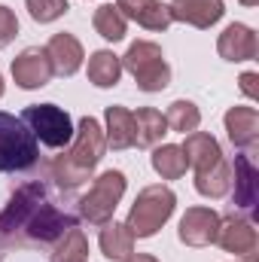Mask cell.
Segmentation results:
<instances>
[{
    "mask_svg": "<svg viewBox=\"0 0 259 262\" xmlns=\"http://www.w3.org/2000/svg\"><path fill=\"white\" fill-rule=\"evenodd\" d=\"M180 149H183L189 168H195V174H204V171H210L213 165H220V162L226 159L220 140H217L213 134H207V131H192V134H186V140H183Z\"/></svg>",
    "mask_w": 259,
    "mask_h": 262,
    "instance_id": "obj_15",
    "label": "cell"
},
{
    "mask_svg": "<svg viewBox=\"0 0 259 262\" xmlns=\"http://www.w3.org/2000/svg\"><path fill=\"white\" fill-rule=\"evenodd\" d=\"M104 149H107V140H104L101 122L95 116H82L76 131H73L70 146L61 156H55L52 165H49V174H52L55 186L58 189H76L85 180H92L98 162L104 159Z\"/></svg>",
    "mask_w": 259,
    "mask_h": 262,
    "instance_id": "obj_2",
    "label": "cell"
},
{
    "mask_svg": "<svg viewBox=\"0 0 259 262\" xmlns=\"http://www.w3.org/2000/svg\"><path fill=\"white\" fill-rule=\"evenodd\" d=\"M174 207H177V195H174L171 186H165V183L146 186V189H140L137 198H134L125 226H128V232L134 238H153L171 220Z\"/></svg>",
    "mask_w": 259,
    "mask_h": 262,
    "instance_id": "obj_3",
    "label": "cell"
},
{
    "mask_svg": "<svg viewBox=\"0 0 259 262\" xmlns=\"http://www.w3.org/2000/svg\"><path fill=\"white\" fill-rule=\"evenodd\" d=\"M226 134L229 140L241 149V152H250L259 140V113L256 107H229L226 113Z\"/></svg>",
    "mask_w": 259,
    "mask_h": 262,
    "instance_id": "obj_16",
    "label": "cell"
},
{
    "mask_svg": "<svg viewBox=\"0 0 259 262\" xmlns=\"http://www.w3.org/2000/svg\"><path fill=\"white\" fill-rule=\"evenodd\" d=\"M12 82L25 92H34V89H43L49 85V79L55 76L52 73V61H49V52L40 49V46H28L25 52H18L12 58Z\"/></svg>",
    "mask_w": 259,
    "mask_h": 262,
    "instance_id": "obj_9",
    "label": "cell"
},
{
    "mask_svg": "<svg viewBox=\"0 0 259 262\" xmlns=\"http://www.w3.org/2000/svg\"><path fill=\"white\" fill-rule=\"evenodd\" d=\"M119 76H122L119 55H113L110 49H98V52L89 55V82L92 85L113 89V85H119Z\"/></svg>",
    "mask_w": 259,
    "mask_h": 262,
    "instance_id": "obj_21",
    "label": "cell"
},
{
    "mask_svg": "<svg viewBox=\"0 0 259 262\" xmlns=\"http://www.w3.org/2000/svg\"><path fill=\"white\" fill-rule=\"evenodd\" d=\"M195 189H198V195H204V198L229 195V189H232V165L223 159V162L213 165L210 171L195 174Z\"/></svg>",
    "mask_w": 259,
    "mask_h": 262,
    "instance_id": "obj_24",
    "label": "cell"
},
{
    "mask_svg": "<svg viewBox=\"0 0 259 262\" xmlns=\"http://www.w3.org/2000/svg\"><path fill=\"white\" fill-rule=\"evenodd\" d=\"M168 9H171V18L174 21L192 25L198 31L213 28L226 15V3L223 0H174Z\"/></svg>",
    "mask_w": 259,
    "mask_h": 262,
    "instance_id": "obj_13",
    "label": "cell"
},
{
    "mask_svg": "<svg viewBox=\"0 0 259 262\" xmlns=\"http://www.w3.org/2000/svg\"><path fill=\"white\" fill-rule=\"evenodd\" d=\"M232 186H235V207L238 210H250L256 213V201H259V171L253 165L250 152H238L232 162Z\"/></svg>",
    "mask_w": 259,
    "mask_h": 262,
    "instance_id": "obj_11",
    "label": "cell"
},
{
    "mask_svg": "<svg viewBox=\"0 0 259 262\" xmlns=\"http://www.w3.org/2000/svg\"><path fill=\"white\" fill-rule=\"evenodd\" d=\"M256 73H253V70H250V73H241V79H238V82H241V92H244V95H247V98H250V101H256L259 98V92H256Z\"/></svg>",
    "mask_w": 259,
    "mask_h": 262,
    "instance_id": "obj_29",
    "label": "cell"
},
{
    "mask_svg": "<svg viewBox=\"0 0 259 262\" xmlns=\"http://www.w3.org/2000/svg\"><path fill=\"white\" fill-rule=\"evenodd\" d=\"M73 226L76 213L61 207L55 189L49 183L31 180L18 186L0 210V250H52Z\"/></svg>",
    "mask_w": 259,
    "mask_h": 262,
    "instance_id": "obj_1",
    "label": "cell"
},
{
    "mask_svg": "<svg viewBox=\"0 0 259 262\" xmlns=\"http://www.w3.org/2000/svg\"><path fill=\"white\" fill-rule=\"evenodd\" d=\"M92 25H95V31H98L107 43H119V40H125V34H128V18H125L113 3L98 6Z\"/></svg>",
    "mask_w": 259,
    "mask_h": 262,
    "instance_id": "obj_23",
    "label": "cell"
},
{
    "mask_svg": "<svg viewBox=\"0 0 259 262\" xmlns=\"http://www.w3.org/2000/svg\"><path fill=\"white\" fill-rule=\"evenodd\" d=\"M98 244H101V253L110 262H125L134 253V235L128 232L125 223H104L101 226V235H98Z\"/></svg>",
    "mask_w": 259,
    "mask_h": 262,
    "instance_id": "obj_20",
    "label": "cell"
},
{
    "mask_svg": "<svg viewBox=\"0 0 259 262\" xmlns=\"http://www.w3.org/2000/svg\"><path fill=\"white\" fill-rule=\"evenodd\" d=\"M217 244L226 253H235L244 262H256L259 259V238L256 229L250 220L244 216H220V232H217Z\"/></svg>",
    "mask_w": 259,
    "mask_h": 262,
    "instance_id": "obj_8",
    "label": "cell"
},
{
    "mask_svg": "<svg viewBox=\"0 0 259 262\" xmlns=\"http://www.w3.org/2000/svg\"><path fill=\"white\" fill-rule=\"evenodd\" d=\"M125 186H128L125 174L122 171H113V168L104 171L101 177H95L92 186H89V192L76 201L79 220H85L89 226L110 223L113 213H116V207H119V201H122V195H125Z\"/></svg>",
    "mask_w": 259,
    "mask_h": 262,
    "instance_id": "obj_6",
    "label": "cell"
},
{
    "mask_svg": "<svg viewBox=\"0 0 259 262\" xmlns=\"http://www.w3.org/2000/svg\"><path fill=\"white\" fill-rule=\"evenodd\" d=\"M134 116V146L140 149H153L162 143V137L168 134V122L165 113H159L156 107H140Z\"/></svg>",
    "mask_w": 259,
    "mask_h": 262,
    "instance_id": "obj_19",
    "label": "cell"
},
{
    "mask_svg": "<svg viewBox=\"0 0 259 262\" xmlns=\"http://www.w3.org/2000/svg\"><path fill=\"white\" fill-rule=\"evenodd\" d=\"M217 232H220V213L213 207H186V213L180 216V229H177L186 247L217 244Z\"/></svg>",
    "mask_w": 259,
    "mask_h": 262,
    "instance_id": "obj_10",
    "label": "cell"
},
{
    "mask_svg": "<svg viewBox=\"0 0 259 262\" xmlns=\"http://www.w3.org/2000/svg\"><path fill=\"white\" fill-rule=\"evenodd\" d=\"M40 159L37 137L21 122V116L0 110V174H15L34 168Z\"/></svg>",
    "mask_w": 259,
    "mask_h": 262,
    "instance_id": "obj_4",
    "label": "cell"
},
{
    "mask_svg": "<svg viewBox=\"0 0 259 262\" xmlns=\"http://www.w3.org/2000/svg\"><path fill=\"white\" fill-rule=\"evenodd\" d=\"M149 162H153V171L162 180H180L186 174V168H189V162H186V156H183V149L177 143H159V146H153Z\"/></svg>",
    "mask_w": 259,
    "mask_h": 262,
    "instance_id": "obj_22",
    "label": "cell"
},
{
    "mask_svg": "<svg viewBox=\"0 0 259 262\" xmlns=\"http://www.w3.org/2000/svg\"><path fill=\"white\" fill-rule=\"evenodd\" d=\"M165 122H168V128L177 131V134H192L198 131L201 125V110L195 107L192 101H174L171 107H168V113H165Z\"/></svg>",
    "mask_w": 259,
    "mask_h": 262,
    "instance_id": "obj_26",
    "label": "cell"
},
{
    "mask_svg": "<svg viewBox=\"0 0 259 262\" xmlns=\"http://www.w3.org/2000/svg\"><path fill=\"white\" fill-rule=\"evenodd\" d=\"M125 262H159V259H156V256H149V253H131Z\"/></svg>",
    "mask_w": 259,
    "mask_h": 262,
    "instance_id": "obj_30",
    "label": "cell"
},
{
    "mask_svg": "<svg viewBox=\"0 0 259 262\" xmlns=\"http://www.w3.org/2000/svg\"><path fill=\"white\" fill-rule=\"evenodd\" d=\"M113 6H116L125 18L137 21V25L146 28V31H168L171 21H174L168 3H162V0H116Z\"/></svg>",
    "mask_w": 259,
    "mask_h": 262,
    "instance_id": "obj_14",
    "label": "cell"
},
{
    "mask_svg": "<svg viewBox=\"0 0 259 262\" xmlns=\"http://www.w3.org/2000/svg\"><path fill=\"white\" fill-rule=\"evenodd\" d=\"M104 122H107L104 140H107L110 149H131L134 146V116H131V110L113 104V107L104 110Z\"/></svg>",
    "mask_w": 259,
    "mask_h": 262,
    "instance_id": "obj_18",
    "label": "cell"
},
{
    "mask_svg": "<svg viewBox=\"0 0 259 262\" xmlns=\"http://www.w3.org/2000/svg\"><path fill=\"white\" fill-rule=\"evenodd\" d=\"M0 98H3V73H0Z\"/></svg>",
    "mask_w": 259,
    "mask_h": 262,
    "instance_id": "obj_32",
    "label": "cell"
},
{
    "mask_svg": "<svg viewBox=\"0 0 259 262\" xmlns=\"http://www.w3.org/2000/svg\"><path fill=\"white\" fill-rule=\"evenodd\" d=\"M256 34H253V28L250 25H241V21H232L223 34H220V40H217V52H220V58H226V61H253L256 58Z\"/></svg>",
    "mask_w": 259,
    "mask_h": 262,
    "instance_id": "obj_12",
    "label": "cell"
},
{
    "mask_svg": "<svg viewBox=\"0 0 259 262\" xmlns=\"http://www.w3.org/2000/svg\"><path fill=\"white\" fill-rule=\"evenodd\" d=\"M21 122L49 149H64L67 143L73 140V131H76L70 113L61 110L58 104H31V107H25Z\"/></svg>",
    "mask_w": 259,
    "mask_h": 262,
    "instance_id": "obj_7",
    "label": "cell"
},
{
    "mask_svg": "<svg viewBox=\"0 0 259 262\" xmlns=\"http://www.w3.org/2000/svg\"><path fill=\"white\" fill-rule=\"evenodd\" d=\"M15 34H18V18H15V12H12L9 6H0V49L9 46V43L15 40Z\"/></svg>",
    "mask_w": 259,
    "mask_h": 262,
    "instance_id": "obj_28",
    "label": "cell"
},
{
    "mask_svg": "<svg viewBox=\"0 0 259 262\" xmlns=\"http://www.w3.org/2000/svg\"><path fill=\"white\" fill-rule=\"evenodd\" d=\"M122 70H128L131 79L137 82L140 92H162L171 85V67L165 61V52L153 40H137L131 43L128 52L119 58Z\"/></svg>",
    "mask_w": 259,
    "mask_h": 262,
    "instance_id": "obj_5",
    "label": "cell"
},
{
    "mask_svg": "<svg viewBox=\"0 0 259 262\" xmlns=\"http://www.w3.org/2000/svg\"><path fill=\"white\" fill-rule=\"evenodd\" d=\"M28 3V12H31V18L34 21H40V25H49V21H55V18H61L67 9V0H25Z\"/></svg>",
    "mask_w": 259,
    "mask_h": 262,
    "instance_id": "obj_27",
    "label": "cell"
},
{
    "mask_svg": "<svg viewBox=\"0 0 259 262\" xmlns=\"http://www.w3.org/2000/svg\"><path fill=\"white\" fill-rule=\"evenodd\" d=\"M49 262H89V238L82 235V229L73 226L52 247V259Z\"/></svg>",
    "mask_w": 259,
    "mask_h": 262,
    "instance_id": "obj_25",
    "label": "cell"
},
{
    "mask_svg": "<svg viewBox=\"0 0 259 262\" xmlns=\"http://www.w3.org/2000/svg\"><path fill=\"white\" fill-rule=\"evenodd\" d=\"M238 3H244V6H256L259 0H238Z\"/></svg>",
    "mask_w": 259,
    "mask_h": 262,
    "instance_id": "obj_31",
    "label": "cell"
},
{
    "mask_svg": "<svg viewBox=\"0 0 259 262\" xmlns=\"http://www.w3.org/2000/svg\"><path fill=\"white\" fill-rule=\"evenodd\" d=\"M46 52H49V61H52V73L55 76H73L82 67V58H85L82 43L73 34H64V31L61 34H52Z\"/></svg>",
    "mask_w": 259,
    "mask_h": 262,
    "instance_id": "obj_17",
    "label": "cell"
}]
</instances>
